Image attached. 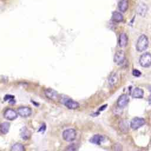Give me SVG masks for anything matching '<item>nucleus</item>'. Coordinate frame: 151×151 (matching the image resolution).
<instances>
[{
	"label": "nucleus",
	"mask_w": 151,
	"mask_h": 151,
	"mask_svg": "<svg viewBox=\"0 0 151 151\" xmlns=\"http://www.w3.org/2000/svg\"><path fill=\"white\" fill-rule=\"evenodd\" d=\"M149 41L145 35H141L137 39L136 43V50L139 52H142L146 50L148 47Z\"/></svg>",
	"instance_id": "obj_1"
},
{
	"label": "nucleus",
	"mask_w": 151,
	"mask_h": 151,
	"mask_svg": "<svg viewBox=\"0 0 151 151\" xmlns=\"http://www.w3.org/2000/svg\"><path fill=\"white\" fill-rule=\"evenodd\" d=\"M59 99L62 100L63 103H64V105L69 109H76L79 107V104L76 101L74 100L66 98L65 96H61V97H60Z\"/></svg>",
	"instance_id": "obj_2"
},
{
	"label": "nucleus",
	"mask_w": 151,
	"mask_h": 151,
	"mask_svg": "<svg viewBox=\"0 0 151 151\" xmlns=\"http://www.w3.org/2000/svg\"><path fill=\"white\" fill-rule=\"evenodd\" d=\"M63 137L67 142L73 141L76 137V132L74 129H68L63 133Z\"/></svg>",
	"instance_id": "obj_3"
},
{
	"label": "nucleus",
	"mask_w": 151,
	"mask_h": 151,
	"mask_svg": "<svg viewBox=\"0 0 151 151\" xmlns=\"http://www.w3.org/2000/svg\"><path fill=\"white\" fill-rule=\"evenodd\" d=\"M139 63L143 67H149L151 66V54L145 53L143 54L139 59Z\"/></svg>",
	"instance_id": "obj_4"
},
{
	"label": "nucleus",
	"mask_w": 151,
	"mask_h": 151,
	"mask_svg": "<svg viewBox=\"0 0 151 151\" xmlns=\"http://www.w3.org/2000/svg\"><path fill=\"white\" fill-rule=\"evenodd\" d=\"M145 124V120L142 118H135L131 122V128L133 130L140 128Z\"/></svg>",
	"instance_id": "obj_5"
},
{
	"label": "nucleus",
	"mask_w": 151,
	"mask_h": 151,
	"mask_svg": "<svg viewBox=\"0 0 151 151\" xmlns=\"http://www.w3.org/2000/svg\"><path fill=\"white\" fill-rule=\"evenodd\" d=\"M44 94L45 96L49 99L50 100H54V101H56V100H57L60 98V96L58 94V93L55 91L53 89H47L44 90Z\"/></svg>",
	"instance_id": "obj_6"
},
{
	"label": "nucleus",
	"mask_w": 151,
	"mask_h": 151,
	"mask_svg": "<svg viewBox=\"0 0 151 151\" xmlns=\"http://www.w3.org/2000/svg\"><path fill=\"white\" fill-rule=\"evenodd\" d=\"M4 118L8 120H13L16 119L18 116V113L12 109H7L4 114Z\"/></svg>",
	"instance_id": "obj_7"
},
{
	"label": "nucleus",
	"mask_w": 151,
	"mask_h": 151,
	"mask_svg": "<svg viewBox=\"0 0 151 151\" xmlns=\"http://www.w3.org/2000/svg\"><path fill=\"white\" fill-rule=\"evenodd\" d=\"M18 115L22 118H27L30 116L32 113V110L29 107H21L17 110Z\"/></svg>",
	"instance_id": "obj_8"
},
{
	"label": "nucleus",
	"mask_w": 151,
	"mask_h": 151,
	"mask_svg": "<svg viewBox=\"0 0 151 151\" xmlns=\"http://www.w3.org/2000/svg\"><path fill=\"white\" fill-rule=\"evenodd\" d=\"M125 60V54L123 50L118 51L114 57V62L118 65H122Z\"/></svg>",
	"instance_id": "obj_9"
},
{
	"label": "nucleus",
	"mask_w": 151,
	"mask_h": 151,
	"mask_svg": "<svg viewBox=\"0 0 151 151\" xmlns=\"http://www.w3.org/2000/svg\"><path fill=\"white\" fill-rule=\"evenodd\" d=\"M129 102V98L128 96L127 95L124 94L121 95L119 97L117 104L120 108H123L128 104Z\"/></svg>",
	"instance_id": "obj_10"
},
{
	"label": "nucleus",
	"mask_w": 151,
	"mask_h": 151,
	"mask_svg": "<svg viewBox=\"0 0 151 151\" xmlns=\"http://www.w3.org/2000/svg\"><path fill=\"white\" fill-rule=\"evenodd\" d=\"M148 11V7L144 3H140L137 7V13L139 16L144 17L146 15Z\"/></svg>",
	"instance_id": "obj_11"
},
{
	"label": "nucleus",
	"mask_w": 151,
	"mask_h": 151,
	"mask_svg": "<svg viewBox=\"0 0 151 151\" xmlns=\"http://www.w3.org/2000/svg\"><path fill=\"white\" fill-rule=\"evenodd\" d=\"M128 44V37L124 33L120 34L119 38V46L120 47H124Z\"/></svg>",
	"instance_id": "obj_12"
},
{
	"label": "nucleus",
	"mask_w": 151,
	"mask_h": 151,
	"mask_svg": "<svg viewBox=\"0 0 151 151\" xmlns=\"http://www.w3.org/2000/svg\"><path fill=\"white\" fill-rule=\"evenodd\" d=\"M144 95V92L143 90L138 87L135 88L132 93V97L136 99H140V98L143 97Z\"/></svg>",
	"instance_id": "obj_13"
},
{
	"label": "nucleus",
	"mask_w": 151,
	"mask_h": 151,
	"mask_svg": "<svg viewBox=\"0 0 151 151\" xmlns=\"http://www.w3.org/2000/svg\"><path fill=\"white\" fill-rule=\"evenodd\" d=\"M104 137L100 135H94L90 140V142L96 145H100L103 141H104Z\"/></svg>",
	"instance_id": "obj_14"
},
{
	"label": "nucleus",
	"mask_w": 151,
	"mask_h": 151,
	"mask_svg": "<svg viewBox=\"0 0 151 151\" xmlns=\"http://www.w3.org/2000/svg\"><path fill=\"white\" fill-rule=\"evenodd\" d=\"M119 128L120 130L124 133H127L129 132V124L127 121L126 120H122L119 122Z\"/></svg>",
	"instance_id": "obj_15"
},
{
	"label": "nucleus",
	"mask_w": 151,
	"mask_h": 151,
	"mask_svg": "<svg viewBox=\"0 0 151 151\" xmlns=\"http://www.w3.org/2000/svg\"><path fill=\"white\" fill-rule=\"evenodd\" d=\"M118 76L117 73H113L109 78V84L110 86H115L118 82Z\"/></svg>",
	"instance_id": "obj_16"
},
{
	"label": "nucleus",
	"mask_w": 151,
	"mask_h": 151,
	"mask_svg": "<svg viewBox=\"0 0 151 151\" xmlns=\"http://www.w3.org/2000/svg\"><path fill=\"white\" fill-rule=\"evenodd\" d=\"M128 7L129 3L128 0H121L118 4V8L119 10L123 12H125L128 10Z\"/></svg>",
	"instance_id": "obj_17"
},
{
	"label": "nucleus",
	"mask_w": 151,
	"mask_h": 151,
	"mask_svg": "<svg viewBox=\"0 0 151 151\" xmlns=\"http://www.w3.org/2000/svg\"><path fill=\"white\" fill-rule=\"evenodd\" d=\"M10 124L8 122H3L0 124V132L2 134H7L10 129Z\"/></svg>",
	"instance_id": "obj_18"
},
{
	"label": "nucleus",
	"mask_w": 151,
	"mask_h": 151,
	"mask_svg": "<svg viewBox=\"0 0 151 151\" xmlns=\"http://www.w3.org/2000/svg\"><path fill=\"white\" fill-rule=\"evenodd\" d=\"M112 19L113 21L116 22H122L123 20V15L119 12L115 11L113 13Z\"/></svg>",
	"instance_id": "obj_19"
},
{
	"label": "nucleus",
	"mask_w": 151,
	"mask_h": 151,
	"mask_svg": "<svg viewBox=\"0 0 151 151\" xmlns=\"http://www.w3.org/2000/svg\"><path fill=\"white\" fill-rule=\"evenodd\" d=\"M11 151H25V148L22 144L17 143L12 146Z\"/></svg>",
	"instance_id": "obj_20"
},
{
	"label": "nucleus",
	"mask_w": 151,
	"mask_h": 151,
	"mask_svg": "<svg viewBox=\"0 0 151 151\" xmlns=\"http://www.w3.org/2000/svg\"><path fill=\"white\" fill-rule=\"evenodd\" d=\"M30 136H31L30 132L26 128L24 129V131L21 133L22 138L23 139H25V140L29 139V138H30Z\"/></svg>",
	"instance_id": "obj_21"
},
{
	"label": "nucleus",
	"mask_w": 151,
	"mask_h": 151,
	"mask_svg": "<svg viewBox=\"0 0 151 151\" xmlns=\"http://www.w3.org/2000/svg\"><path fill=\"white\" fill-rule=\"evenodd\" d=\"M76 146L75 144H71L66 147L65 151H76Z\"/></svg>",
	"instance_id": "obj_22"
},
{
	"label": "nucleus",
	"mask_w": 151,
	"mask_h": 151,
	"mask_svg": "<svg viewBox=\"0 0 151 151\" xmlns=\"http://www.w3.org/2000/svg\"><path fill=\"white\" fill-rule=\"evenodd\" d=\"M113 151H122V145L119 144H115L113 146Z\"/></svg>",
	"instance_id": "obj_23"
},
{
	"label": "nucleus",
	"mask_w": 151,
	"mask_h": 151,
	"mask_svg": "<svg viewBox=\"0 0 151 151\" xmlns=\"http://www.w3.org/2000/svg\"><path fill=\"white\" fill-rule=\"evenodd\" d=\"M132 74L135 77H139L141 76V73L140 71H139L138 70H136V69H135L133 70L132 71Z\"/></svg>",
	"instance_id": "obj_24"
},
{
	"label": "nucleus",
	"mask_w": 151,
	"mask_h": 151,
	"mask_svg": "<svg viewBox=\"0 0 151 151\" xmlns=\"http://www.w3.org/2000/svg\"><path fill=\"white\" fill-rule=\"evenodd\" d=\"M148 101H149V105L151 106V95L149 96V99H148Z\"/></svg>",
	"instance_id": "obj_25"
}]
</instances>
